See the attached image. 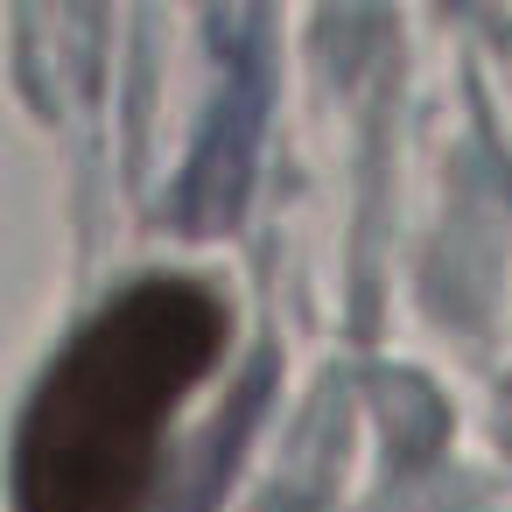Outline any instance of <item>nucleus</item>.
I'll use <instances>...</instances> for the list:
<instances>
[{
	"instance_id": "1",
	"label": "nucleus",
	"mask_w": 512,
	"mask_h": 512,
	"mask_svg": "<svg viewBox=\"0 0 512 512\" xmlns=\"http://www.w3.org/2000/svg\"><path fill=\"white\" fill-rule=\"evenodd\" d=\"M225 351V302L204 281L148 274L113 295L43 372L22 442V512H148L162 477V435L190 386Z\"/></svg>"
}]
</instances>
